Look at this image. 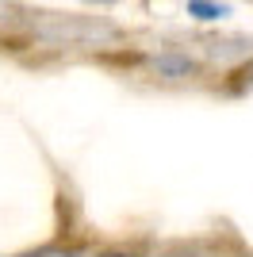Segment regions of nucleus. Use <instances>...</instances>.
Instances as JSON below:
<instances>
[{
	"mask_svg": "<svg viewBox=\"0 0 253 257\" xmlns=\"http://www.w3.org/2000/svg\"><path fill=\"white\" fill-rule=\"evenodd\" d=\"M188 12H196L200 20H219V16H226V8H215V4H188Z\"/></svg>",
	"mask_w": 253,
	"mask_h": 257,
	"instance_id": "f257e3e1",
	"label": "nucleus"
}]
</instances>
